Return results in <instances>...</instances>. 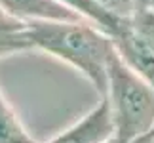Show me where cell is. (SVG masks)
I'll return each mask as SVG.
<instances>
[{"mask_svg": "<svg viewBox=\"0 0 154 143\" xmlns=\"http://www.w3.org/2000/svg\"><path fill=\"white\" fill-rule=\"evenodd\" d=\"M29 31L34 50L69 63L80 71L101 94L106 92V76L112 56V38L90 21H31Z\"/></svg>", "mask_w": 154, "mask_h": 143, "instance_id": "obj_1", "label": "cell"}, {"mask_svg": "<svg viewBox=\"0 0 154 143\" xmlns=\"http://www.w3.org/2000/svg\"><path fill=\"white\" fill-rule=\"evenodd\" d=\"M114 138L120 143H135L154 130V86L129 69L114 53L109 65L106 92Z\"/></svg>", "mask_w": 154, "mask_h": 143, "instance_id": "obj_2", "label": "cell"}, {"mask_svg": "<svg viewBox=\"0 0 154 143\" xmlns=\"http://www.w3.org/2000/svg\"><path fill=\"white\" fill-rule=\"evenodd\" d=\"M120 59L154 86V10L141 4L112 37Z\"/></svg>", "mask_w": 154, "mask_h": 143, "instance_id": "obj_3", "label": "cell"}, {"mask_svg": "<svg viewBox=\"0 0 154 143\" xmlns=\"http://www.w3.org/2000/svg\"><path fill=\"white\" fill-rule=\"evenodd\" d=\"M114 138V124L109 99L101 97L99 105L91 113L78 120L74 126L55 135L46 143H105Z\"/></svg>", "mask_w": 154, "mask_h": 143, "instance_id": "obj_4", "label": "cell"}, {"mask_svg": "<svg viewBox=\"0 0 154 143\" xmlns=\"http://www.w3.org/2000/svg\"><path fill=\"white\" fill-rule=\"evenodd\" d=\"M0 8L17 19L31 21H82L74 11L57 0H0Z\"/></svg>", "mask_w": 154, "mask_h": 143, "instance_id": "obj_5", "label": "cell"}, {"mask_svg": "<svg viewBox=\"0 0 154 143\" xmlns=\"http://www.w3.org/2000/svg\"><path fill=\"white\" fill-rule=\"evenodd\" d=\"M34 50L29 23L0 8V59Z\"/></svg>", "mask_w": 154, "mask_h": 143, "instance_id": "obj_6", "label": "cell"}, {"mask_svg": "<svg viewBox=\"0 0 154 143\" xmlns=\"http://www.w3.org/2000/svg\"><path fill=\"white\" fill-rule=\"evenodd\" d=\"M57 2H61L65 8L74 11V14L78 17H82L84 21L93 23L95 27L105 31L110 38L118 33V29L122 27L124 19H126V17H120V15L112 14L109 10H105L95 0H57Z\"/></svg>", "mask_w": 154, "mask_h": 143, "instance_id": "obj_7", "label": "cell"}, {"mask_svg": "<svg viewBox=\"0 0 154 143\" xmlns=\"http://www.w3.org/2000/svg\"><path fill=\"white\" fill-rule=\"evenodd\" d=\"M0 143H36L23 128L14 109L0 90Z\"/></svg>", "mask_w": 154, "mask_h": 143, "instance_id": "obj_8", "label": "cell"}, {"mask_svg": "<svg viewBox=\"0 0 154 143\" xmlns=\"http://www.w3.org/2000/svg\"><path fill=\"white\" fill-rule=\"evenodd\" d=\"M135 143H152V141H150V135H146V138L139 139V141H135Z\"/></svg>", "mask_w": 154, "mask_h": 143, "instance_id": "obj_9", "label": "cell"}, {"mask_svg": "<svg viewBox=\"0 0 154 143\" xmlns=\"http://www.w3.org/2000/svg\"><path fill=\"white\" fill-rule=\"evenodd\" d=\"M143 2H145L146 6H150V8L154 10V0H143Z\"/></svg>", "mask_w": 154, "mask_h": 143, "instance_id": "obj_10", "label": "cell"}, {"mask_svg": "<svg viewBox=\"0 0 154 143\" xmlns=\"http://www.w3.org/2000/svg\"><path fill=\"white\" fill-rule=\"evenodd\" d=\"M105 143H120V141H118L116 138H112V139H109V141H105Z\"/></svg>", "mask_w": 154, "mask_h": 143, "instance_id": "obj_11", "label": "cell"}, {"mask_svg": "<svg viewBox=\"0 0 154 143\" xmlns=\"http://www.w3.org/2000/svg\"><path fill=\"white\" fill-rule=\"evenodd\" d=\"M149 135H150V141H152V143H154V130H152V132H150V134H149Z\"/></svg>", "mask_w": 154, "mask_h": 143, "instance_id": "obj_12", "label": "cell"}]
</instances>
